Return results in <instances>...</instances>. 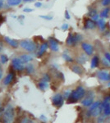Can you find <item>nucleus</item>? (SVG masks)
I'll return each instance as SVG.
<instances>
[{"mask_svg":"<svg viewBox=\"0 0 110 123\" xmlns=\"http://www.w3.org/2000/svg\"><path fill=\"white\" fill-rule=\"evenodd\" d=\"M81 47L87 56H91L95 52V49H94V46L91 43H89L87 42H82L81 43Z\"/></svg>","mask_w":110,"mask_h":123,"instance_id":"obj_7","label":"nucleus"},{"mask_svg":"<svg viewBox=\"0 0 110 123\" xmlns=\"http://www.w3.org/2000/svg\"><path fill=\"white\" fill-rule=\"evenodd\" d=\"M76 61H77V62L79 63V64H84V63H85V62L87 61V57L85 56V54H81L79 57H77Z\"/></svg>","mask_w":110,"mask_h":123,"instance_id":"obj_24","label":"nucleus"},{"mask_svg":"<svg viewBox=\"0 0 110 123\" xmlns=\"http://www.w3.org/2000/svg\"><path fill=\"white\" fill-rule=\"evenodd\" d=\"M109 13H110V7H106L99 12V17H100V18H104V19L108 18L109 17Z\"/></svg>","mask_w":110,"mask_h":123,"instance_id":"obj_17","label":"nucleus"},{"mask_svg":"<svg viewBox=\"0 0 110 123\" xmlns=\"http://www.w3.org/2000/svg\"><path fill=\"white\" fill-rule=\"evenodd\" d=\"M8 60H9L8 57H7L6 54L0 55V62H1L2 64H6V63L8 62Z\"/></svg>","mask_w":110,"mask_h":123,"instance_id":"obj_27","label":"nucleus"},{"mask_svg":"<svg viewBox=\"0 0 110 123\" xmlns=\"http://www.w3.org/2000/svg\"><path fill=\"white\" fill-rule=\"evenodd\" d=\"M109 81H110V74H109Z\"/></svg>","mask_w":110,"mask_h":123,"instance_id":"obj_51","label":"nucleus"},{"mask_svg":"<svg viewBox=\"0 0 110 123\" xmlns=\"http://www.w3.org/2000/svg\"><path fill=\"white\" fill-rule=\"evenodd\" d=\"M99 62H100V59L98 55H95L91 59V67L92 69H95L96 67H99Z\"/></svg>","mask_w":110,"mask_h":123,"instance_id":"obj_15","label":"nucleus"},{"mask_svg":"<svg viewBox=\"0 0 110 123\" xmlns=\"http://www.w3.org/2000/svg\"><path fill=\"white\" fill-rule=\"evenodd\" d=\"M0 108H1V103H0Z\"/></svg>","mask_w":110,"mask_h":123,"instance_id":"obj_52","label":"nucleus"},{"mask_svg":"<svg viewBox=\"0 0 110 123\" xmlns=\"http://www.w3.org/2000/svg\"><path fill=\"white\" fill-rule=\"evenodd\" d=\"M104 121V117H99L98 118V122H103Z\"/></svg>","mask_w":110,"mask_h":123,"instance_id":"obj_40","label":"nucleus"},{"mask_svg":"<svg viewBox=\"0 0 110 123\" xmlns=\"http://www.w3.org/2000/svg\"><path fill=\"white\" fill-rule=\"evenodd\" d=\"M93 103H94V98H91V97H87L86 98H85V99L81 101V104L84 107H90Z\"/></svg>","mask_w":110,"mask_h":123,"instance_id":"obj_21","label":"nucleus"},{"mask_svg":"<svg viewBox=\"0 0 110 123\" xmlns=\"http://www.w3.org/2000/svg\"><path fill=\"white\" fill-rule=\"evenodd\" d=\"M13 79H14L13 73H12V72L8 73V74L7 75V76L4 78V80H3V84L5 85H9L12 82H13Z\"/></svg>","mask_w":110,"mask_h":123,"instance_id":"obj_19","label":"nucleus"},{"mask_svg":"<svg viewBox=\"0 0 110 123\" xmlns=\"http://www.w3.org/2000/svg\"><path fill=\"white\" fill-rule=\"evenodd\" d=\"M103 112V109H102L101 104L99 107H97L96 108H95L92 111H88L87 112V117H99L101 115V113Z\"/></svg>","mask_w":110,"mask_h":123,"instance_id":"obj_11","label":"nucleus"},{"mask_svg":"<svg viewBox=\"0 0 110 123\" xmlns=\"http://www.w3.org/2000/svg\"><path fill=\"white\" fill-rule=\"evenodd\" d=\"M48 48H49V43L48 42L42 43L41 44L39 45V49H38L36 53H35V56H36L37 57H41L44 54H45V53L46 52V51H47Z\"/></svg>","mask_w":110,"mask_h":123,"instance_id":"obj_10","label":"nucleus"},{"mask_svg":"<svg viewBox=\"0 0 110 123\" xmlns=\"http://www.w3.org/2000/svg\"><path fill=\"white\" fill-rule=\"evenodd\" d=\"M83 39V36L79 33H71L68 34L67 39H66V43L67 46L70 47H75L77 43H81Z\"/></svg>","mask_w":110,"mask_h":123,"instance_id":"obj_3","label":"nucleus"},{"mask_svg":"<svg viewBox=\"0 0 110 123\" xmlns=\"http://www.w3.org/2000/svg\"><path fill=\"white\" fill-rule=\"evenodd\" d=\"M28 123H32L31 122H30V121H28Z\"/></svg>","mask_w":110,"mask_h":123,"instance_id":"obj_50","label":"nucleus"},{"mask_svg":"<svg viewBox=\"0 0 110 123\" xmlns=\"http://www.w3.org/2000/svg\"><path fill=\"white\" fill-rule=\"evenodd\" d=\"M23 11L25 12H33V9L30 8V7H25V8L23 9Z\"/></svg>","mask_w":110,"mask_h":123,"instance_id":"obj_38","label":"nucleus"},{"mask_svg":"<svg viewBox=\"0 0 110 123\" xmlns=\"http://www.w3.org/2000/svg\"><path fill=\"white\" fill-rule=\"evenodd\" d=\"M101 104V103L99 102V101H96V102H95V103H93L91 106L89 107V110L88 111H92V110H94L95 108H96L97 107H99V105Z\"/></svg>","mask_w":110,"mask_h":123,"instance_id":"obj_30","label":"nucleus"},{"mask_svg":"<svg viewBox=\"0 0 110 123\" xmlns=\"http://www.w3.org/2000/svg\"><path fill=\"white\" fill-rule=\"evenodd\" d=\"M64 16H65V18L67 20H70V18H71V16H70V13L68 12V11H67V10H66V11H65Z\"/></svg>","mask_w":110,"mask_h":123,"instance_id":"obj_36","label":"nucleus"},{"mask_svg":"<svg viewBox=\"0 0 110 123\" xmlns=\"http://www.w3.org/2000/svg\"><path fill=\"white\" fill-rule=\"evenodd\" d=\"M101 4L104 7H108V6L110 5V0H102Z\"/></svg>","mask_w":110,"mask_h":123,"instance_id":"obj_34","label":"nucleus"},{"mask_svg":"<svg viewBox=\"0 0 110 123\" xmlns=\"http://www.w3.org/2000/svg\"><path fill=\"white\" fill-rule=\"evenodd\" d=\"M40 119H41V120H42V119H43V120L46 121V117H45V116H41V117H40Z\"/></svg>","mask_w":110,"mask_h":123,"instance_id":"obj_47","label":"nucleus"},{"mask_svg":"<svg viewBox=\"0 0 110 123\" xmlns=\"http://www.w3.org/2000/svg\"><path fill=\"white\" fill-rule=\"evenodd\" d=\"M97 76L100 80H103V81H109V73L107 71L102 70V71H98Z\"/></svg>","mask_w":110,"mask_h":123,"instance_id":"obj_14","label":"nucleus"},{"mask_svg":"<svg viewBox=\"0 0 110 123\" xmlns=\"http://www.w3.org/2000/svg\"><path fill=\"white\" fill-rule=\"evenodd\" d=\"M86 94V91L84 89L83 86L79 85L76 90L71 91V94L70 95V97L67 99V104H74L77 103V101L83 98Z\"/></svg>","mask_w":110,"mask_h":123,"instance_id":"obj_1","label":"nucleus"},{"mask_svg":"<svg viewBox=\"0 0 110 123\" xmlns=\"http://www.w3.org/2000/svg\"><path fill=\"white\" fill-rule=\"evenodd\" d=\"M104 100L105 101H110V94L108 95V96H106L104 98Z\"/></svg>","mask_w":110,"mask_h":123,"instance_id":"obj_43","label":"nucleus"},{"mask_svg":"<svg viewBox=\"0 0 110 123\" xmlns=\"http://www.w3.org/2000/svg\"><path fill=\"white\" fill-rule=\"evenodd\" d=\"M1 64L2 63L0 62V80H1L2 77H3V69H2V67H1Z\"/></svg>","mask_w":110,"mask_h":123,"instance_id":"obj_41","label":"nucleus"},{"mask_svg":"<svg viewBox=\"0 0 110 123\" xmlns=\"http://www.w3.org/2000/svg\"><path fill=\"white\" fill-rule=\"evenodd\" d=\"M4 40L7 44H9L10 46H11L12 48H13V49H17V48L20 46V42H18V40L12 39L8 36H5Z\"/></svg>","mask_w":110,"mask_h":123,"instance_id":"obj_12","label":"nucleus"},{"mask_svg":"<svg viewBox=\"0 0 110 123\" xmlns=\"http://www.w3.org/2000/svg\"><path fill=\"white\" fill-rule=\"evenodd\" d=\"M35 6L36 7H38V8H39V7H42V3H40V2H36V3H35Z\"/></svg>","mask_w":110,"mask_h":123,"instance_id":"obj_39","label":"nucleus"},{"mask_svg":"<svg viewBox=\"0 0 110 123\" xmlns=\"http://www.w3.org/2000/svg\"><path fill=\"white\" fill-rule=\"evenodd\" d=\"M3 4H4V0H0V9L3 7Z\"/></svg>","mask_w":110,"mask_h":123,"instance_id":"obj_42","label":"nucleus"},{"mask_svg":"<svg viewBox=\"0 0 110 123\" xmlns=\"http://www.w3.org/2000/svg\"><path fill=\"white\" fill-rule=\"evenodd\" d=\"M104 57H106V58H107L110 62V53L109 52H105L104 53Z\"/></svg>","mask_w":110,"mask_h":123,"instance_id":"obj_37","label":"nucleus"},{"mask_svg":"<svg viewBox=\"0 0 110 123\" xmlns=\"http://www.w3.org/2000/svg\"><path fill=\"white\" fill-rule=\"evenodd\" d=\"M39 17L42 19L47 20V21H51V20L53 19V17H52V16H49V15H41V16H39Z\"/></svg>","mask_w":110,"mask_h":123,"instance_id":"obj_33","label":"nucleus"},{"mask_svg":"<svg viewBox=\"0 0 110 123\" xmlns=\"http://www.w3.org/2000/svg\"><path fill=\"white\" fill-rule=\"evenodd\" d=\"M109 48H110V45H109Z\"/></svg>","mask_w":110,"mask_h":123,"instance_id":"obj_53","label":"nucleus"},{"mask_svg":"<svg viewBox=\"0 0 110 123\" xmlns=\"http://www.w3.org/2000/svg\"><path fill=\"white\" fill-rule=\"evenodd\" d=\"M83 25L85 30H94L96 28L97 22L91 17H86V18L84 19Z\"/></svg>","mask_w":110,"mask_h":123,"instance_id":"obj_8","label":"nucleus"},{"mask_svg":"<svg viewBox=\"0 0 110 123\" xmlns=\"http://www.w3.org/2000/svg\"><path fill=\"white\" fill-rule=\"evenodd\" d=\"M51 100L53 106L57 107V108H61L64 104V97L61 94H56L55 95H53Z\"/></svg>","mask_w":110,"mask_h":123,"instance_id":"obj_5","label":"nucleus"},{"mask_svg":"<svg viewBox=\"0 0 110 123\" xmlns=\"http://www.w3.org/2000/svg\"><path fill=\"white\" fill-rule=\"evenodd\" d=\"M106 21L104 18H99L97 21V26L99 27V29L100 30V31H104L106 29Z\"/></svg>","mask_w":110,"mask_h":123,"instance_id":"obj_18","label":"nucleus"},{"mask_svg":"<svg viewBox=\"0 0 110 123\" xmlns=\"http://www.w3.org/2000/svg\"><path fill=\"white\" fill-rule=\"evenodd\" d=\"M69 28V25L68 24H67V23H64V24H63L62 25V26H61V29L63 30V31H67Z\"/></svg>","mask_w":110,"mask_h":123,"instance_id":"obj_35","label":"nucleus"},{"mask_svg":"<svg viewBox=\"0 0 110 123\" xmlns=\"http://www.w3.org/2000/svg\"><path fill=\"white\" fill-rule=\"evenodd\" d=\"M12 66H13L14 70L17 71H22L26 67L24 65V62L21 60L20 57H14L12 60Z\"/></svg>","mask_w":110,"mask_h":123,"instance_id":"obj_6","label":"nucleus"},{"mask_svg":"<svg viewBox=\"0 0 110 123\" xmlns=\"http://www.w3.org/2000/svg\"><path fill=\"white\" fill-rule=\"evenodd\" d=\"M25 70H26V71L27 74L31 75V74H32L34 71H35V66H34L33 64H31V63H28L27 65H26Z\"/></svg>","mask_w":110,"mask_h":123,"instance_id":"obj_22","label":"nucleus"},{"mask_svg":"<svg viewBox=\"0 0 110 123\" xmlns=\"http://www.w3.org/2000/svg\"><path fill=\"white\" fill-rule=\"evenodd\" d=\"M15 121V109L12 105L8 104L4 109L2 117L3 123H13Z\"/></svg>","mask_w":110,"mask_h":123,"instance_id":"obj_2","label":"nucleus"},{"mask_svg":"<svg viewBox=\"0 0 110 123\" xmlns=\"http://www.w3.org/2000/svg\"><path fill=\"white\" fill-rule=\"evenodd\" d=\"M0 121H1V112H0Z\"/></svg>","mask_w":110,"mask_h":123,"instance_id":"obj_49","label":"nucleus"},{"mask_svg":"<svg viewBox=\"0 0 110 123\" xmlns=\"http://www.w3.org/2000/svg\"><path fill=\"white\" fill-rule=\"evenodd\" d=\"M20 58L24 63H29L33 60V57L30 54H22L20 56Z\"/></svg>","mask_w":110,"mask_h":123,"instance_id":"obj_20","label":"nucleus"},{"mask_svg":"<svg viewBox=\"0 0 110 123\" xmlns=\"http://www.w3.org/2000/svg\"><path fill=\"white\" fill-rule=\"evenodd\" d=\"M23 0H7V3L8 4L9 6H18L21 3Z\"/></svg>","mask_w":110,"mask_h":123,"instance_id":"obj_25","label":"nucleus"},{"mask_svg":"<svg viewBox=\"0 0 110 123\" xmlns=\"http://www.w3.org/2000/svg\"><path fill=\"white\" fill-rule=\"evenodd\" d=\"M37 86H38V88H39L40 90L45 91L48 88H49V84H48V82H45V81H42L41 80L40 82L38 83Z\"/></svg>","mask_w":110,"mask_h":123,"instance_id":"obj_23","label":"nucleus"},{"mask_svg":"<svg viewBox=\"0 0 110 123\" xmlns=\"http://www.w3.org/2000/svg\"><path fill=\"white\" fill-rule=\"evenodd\" d=\"M3 50V43H2V42H0V52Z\"/></svg>","mask_w":110,"mask_h":123,"instance_id":"obj_45","label":"nucleus"},{"mask_svg":"<svg viewBox=\"0 0 110 123\" xmlns=\"http://www.w3.org/2000/svg\"><path fill=\"white\" fill-rule=\"evenodd\" d=\"M101 64L103 67H107V68L110 67V62H109V60L106 58V57H103V58H101Z\"/></svg>","mask_w":110,"mask_h":123,"instance_id":"obj_28","label":"nucleus"},{"mask_svg":"<svg viewBox=\"0 0 110 123\" xmlns=\"http://www.w3.org/2000/svg\"><path fill=\"white\" fill-rule=\"evenodd\" d=\"M102 109H103V113L106 116H110V101H104L101 104Z\"/></svg>","mask_w":110,"mask_h":123,"instance_id":"obj_13","label":"nucleus"},{"mask_svg":"<svg viewBox=\"0 0 110 123\" xmlns=\"http://www.w3.org/2000/svg\"><path fill=\"white\" fill-rule=\"evenodd\" d=\"M98 14V12H97V9L95 8H91L89 11V12H88V17H91V18H92L93 17H95V15Z\"/></svg>","mask_w":110,"mask_h":123,"instance_id":"obj_29","label":"nucleus"},{"mask_svg":"<svg viewBox=\"0 0 110 123\" xmlns=\"http://www.w3.org/2000/svg\"><path fill=\"white\" fill-rule=\"evenodd\" d=\"M28 121V118H24V120H23V122H21V123H26V122Z\"/></svg>","mask_w":110,"mask_h":123,"instance_id":"obj_46","label":"nucleus"},{"mask_svg":"<svg viewBox=\"0 0 110 123\" xmlns=\"http://www.w3.org/2000/svg\"><path fill=\"white\" fill-rule=\"evenodd\" d=\"M49 47L53 52H58L59 50L58 42L53 37H49Z\"/></svg>","mask_w":110,"mask_h":123,"instance_id":"obj_9","label":"nucleus"},{"mask_svg":"<svg viewBox=\"0 0 110 123\" xmlns=\"http://www.w3.org/2000/svg\"><path fill=\"white\" fill-rule=\"evenodd\" d=\"M62 57H63V58L64 59L66 62H72L74 61V59L67 53V51H65V52L63 53Z\"/></svg>","mask_w":110,"mask_h":123,"instance_id":"obj_26","label":"nucleus"},{"mask_svg":"<svg viewBox=\"0 0 110 123\" xmlns=\"http://www.w3.org/2000/svg\"><path fill=\"white\" fill-rule=\"evenodd\" d=\"M20 47L29 53L35 52L36 49V43L31 39H22L20 41Z\"/></svg>","mask_w":110,"mask_h":123,"instance_id":"obj_4","label":"nucleus"},{"mask_svg":"<svg viewBox=\"0 0 110 123\" xmlns=\"http://www.w3.org/2000/svg\"><path fill=\"white\" fill-rule=\"evenodd\" d=\"M71 70L74 73H76V74H77V75H80V76L83 74V71H84L82 67L78 64L72 65V66L71 67Z\"/></svg>","mask_w":110,"mask_h":123,"instance_id":"obj_16","label":"nucleus"},{"mask_svg":"<svg viewBox=\"0 0 110 123\" xmlns=\"http://www.w3.org/2000/svg\"><path fill=\"white\" fill-rule=\"evenodd\" d=\"M25 3H31V2L35 1V0H23Z\"/></svg>","mask_w":110,"mask_h":123,"instance_id":"obj_44","label":"nucleus"},{"mask_svg":"<svg viewBox=\"0 0 110 123\" xmlns=\"http://www.w3.org/2000/svg\"><path fill=\"white\" fill-rule=\"evenodd\" d=\"M107 86H108V87H110V82L109 83V84L107 85Z\"/></svg>","mask_w":110,"mask_h":123,"instance_id":"obj_48","label":"nucleus"},{"mask_svg":"<svg viewBox=\"0 0 110 123\" xmlns=\"http://www.w3.org/2000/svg\"><path fill=\"white\" fill-rule=\"evenodd\" d=\"M51 80V77L49 74H45V76L42 77V81H45V82H49Z\"/></svg>","mask_w":110,"mask_h":123,"instance_id":"obj_32","label":"nucleus"},{"mask_svg":"<svg viewBox=\"0 0 110 123\" xmlns=\"http://www.w3.org/2000/svg\"><path fill=\"white\" fill-rule=\"evenodd\" d=\"M71 94V90H67L63 92V97H64V99H68V98L70 97V95Z\"/></svg>","mask_w":110,"mask_h":123,"instance_id":"obj_31","label":"nucleus"}]
</instances>
